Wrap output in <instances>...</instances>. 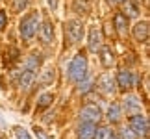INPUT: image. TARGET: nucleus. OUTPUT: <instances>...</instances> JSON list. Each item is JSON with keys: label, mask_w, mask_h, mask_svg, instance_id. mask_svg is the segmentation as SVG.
Here are the masks:
<instances>
[{"label": "nucleus", "mask_w": 150, "mask_h": 139, "mask_svg": "<svg viewBox=\"0 0 150 139\" xmlns=\"http://www.w3.org/2000/svg\"><path fill=\"white\" fill-rule=\"evenodd\" d=\"M67 72H69V78L74 84H80L82 80H85V76H87V57L83 54H76L72 57V61L69 63Z\"/></svg>", "instance_id": "obj_1"}, {"label": "nucleus", "mask_w": 150, "mask_h": 139, "mask_svg": "<svg viewBox=\"0 0 150 139\" xmlns=\"http://www.w3.org/2000/svg\"><path fill=\"white\" fill-rule=\"evenodd\" d=\"M37 26H39V13L37 11H32L28 13L26 17H22L21 24H19V32H21V37L24 41H32L33 35L37 32Z\"/></svg>", "instance_id": "obj_2"}, {"label": "nucleus", "mask_w": 150, "mask_h": 139, "mask_svg": "<svg viewBox=\"0 0 150 139\" xmlns=\"http://www.w3.org/2000/svg\"><path fill=\"white\" fill-rule=\"evenodd\" d=\"M80 119H82V123L96 124L102 119V109L96 106V104H85V106L80 109Z\"/></svg>", "instance_id": "obj_3"}, {"label": "nucleus", "mask_w": 150, "mask_h": 139, "mask_svg": "<svg viewBox=\"0 0 150 139\" xmlns=\"http://www.w3.org/2000/svg\"><path fill=\"white\" fill-rule=\"evenodd\" d=\"M82 35H83L82 22H78V21H67L65 22V37L71 45L78 43L80 39H82Z\"/></svg>", "instance_id": "obj_4"}, {"label": "nucleus", "mask_w": 150, "mask_h": 139, "mask_svg": "<svg viewBox=\"0 0 150 139\" xmlns=\"http://www.w3.org/2000/svg\"><path fill=\"white\" fill-rule=\"evenodd\" d=\"M130 128L137 134V137H146L148 135V119L143 113L132 115L130 117Z\"/></svg>", "instance_id": "obj_5"}, {"label": "nucleus", "mask_w": 150, "mask_h": 139, "mask_svg": "<svg viewBox=\"0 0 150 139\" xmlns=\"http://www.w3.org/2000/svg\"><path fill=\"white\" fill-rule=\"evenodd\" d=\"M115 85H117L119 89H122V91L132 89V87L135 85V76H134V72L128 71V69H122V71H119L117 80H115Z\"/></svg>", "instance_id": "obj_6"}, {"label": "nucleus", "mask_w": 150, "mask_h": 139, "mask_svg": "<svg viewBox=\"0 0 150 139\" xmlns=\"http://www.w3.org/2000/svg\"><path fill=\"white\" fill-rule=\"evenodd\" d=\"M120 108H122L130 117H132V115L141 113V100H139V96H137V95H126Z\"/></svg>", "instance_id": "obj_7"}, {"label": "nucleus", "mask_w": 150, "mask_h": 139, "mask_svg": "<svg viewBox=\"0 0 150 139\" xmlns=\"http://www.w3.org/2000/svg\"><path fill=\"white\" fill-rule=\"evenodd\" d=\"M98 89H100V93H104V95H113V93L117 91L115 78H113L109 72L100 74V78H98Z\"/></svg>", "instance_id": "obj_8"}, {"label": "nucleus", "mask_w": 150, "mask_h": 139, "mask_svg": "<svg viewBox=\"0 0 150 139\" xmlns=\"http://www.w3.org/2000/svg\"><path fill=\"white\" fill-rule=\"evenodd\" d=\"M102 41H104L102 39V30L93 26L89 30V50L91 52H98L102 48Z\"/></svg>", "instance_id": "obj_9"}, {"label": "nucleus", "mask_w": 150, "mask_h": 139, "mask_svg": "<svg viewBox=\"0 0 150 139\" xmlns=\"http://www.w3.org/2000/svg\"><path fill=\"white\" fill-rule=\"evenodd\" d=\"M39 37H41L43 45H50L54 41V26H52L50 21H45L41 28H39Z\"/></svg>", "instance_id": "obj_10"}, {"label": "nucleus", "mask_w": 150, "mask_h": 139, "mask_svg": "<svg viewBox=\"0 0 150 139\" xmlns=\"http://www.w3.org/2000/svg\"><path fill=\"white\" fill-rule=\"evenodd\" d=\"M108 121L111 124H117L122 121V108H120L119 102H111L108 108Z\"/></svg>", "instance_id": "obj_11"}, {"label": "nucleus", "mask_w": 150, "mask_h": 139, "mask_svg": "<svg viewBox=\"0 0 150 139\" xmlns=\"http://www.w3.org/2000/svg\"><path fill=\"white\" fill-rule=\"evenodd\" d=\"M95 130H96V124H91V123H80L78 126V139H93L95 137Z\"/></svg>", "instance_id": "obj_12"}, {"label": "nucleus", "mask_w": 150, "mask_h": 139, "mask_svg": "<svg viewBox=\"0 0 150 139\" xmlns=\"http://www.w3.org/2000/svg\"><path fill=\"white\" fill-rule=\"evenodd\" d=\"M134 37L137 41H143V43L148 39V22L146 21H139L134 26Z\"/></svg>", "instance_id": "obj_13"}, {"label": "nucleus", "mask_w": 150, "mask_h": 139, "mask_svg": "<svg viewBox=\"0 0 150 139\" xmlns=\"http://www.w3.org/2000/svg\"><path fill=\"white\" fill-rule=\"evenodd\" d=\"M113 24H115V30H117L119 35H126L128 32V19L124 17V13H117L113 17Z\"/></svg>", "instance_id": "obj_14"}, {"label": "nucleus", "mask_w": 150, "mask_h": 139, "mask_svg": "<svg viewBox=\"0 0 150 139\" xmlns=\"http://www.w3.org/2000/svg\"><path fill=\"white\" fill-rule=\"evenodd\" d=\"M33 82H35V72H30V71H24L19 78V85L22 91H30Z\"/></svg>", "instance_id": "obj_15"}, {"label": "nucleus", "mask_w": 150, "mask_h": 139, "mask_svg": "<svg viewBox=\"0 0 150 139\" xmlns=\"http://www.w3.org/2000/svg\"><path fill=\"white\" fill-rule=\"evenodd\" d=\"M54 78H56V69L52 65H48V67L43 69L41 76H39V84H41V85H52Z\"/></svg>", "instance_id": "obj_16"}, {"label": "nucleus", "mask_w": 150, "mask_h": 139, "mask_svg": "<svg viewBox=\"0 0 150 139\" xmlns=\"http://www.w3.org/2000/svg\"><path fill=\"white\" fill-rule=\"evenodd\" d=\"M39 65H41V56H39V54H30L26 57V61H24V71L35 72Z\"/></svg>", "instance_id": "obj_17"}, {"label": "nucleus", "mask_w": 150, "mask_h": 139, "mask_svg": "<svg viewBox=\"0 0 150 139\" xmlns=\"http://www.w3.org/2000/svg\"><path fill=\"white\" fill-rule=\"evenodd\" d=\"M100 60H102V65L104 67H111L113 63H115V56H113V52L111 48H100Z\"/></svg>", "instance_id": "obj_18"}, {"label": "nucleus", "mask_w": 150, "mask_h": 139, "mask_svg": "<svg viewBox=\"0 0 150 139\" xmlns=\"http://www.w3.org/2000/svg\"><path fill=\"white\" fill-rule=\"evenodd\" d=\"M113 130L109 128V126H98V128L95 130V137L93 139H113Z\"/></svg>", "instance_id": "obj_19"}, {"label": "nucleus", "mask_w": 150, "mask_h": 139, "mask_svg": "<svg viewBox=\"0 0 150 139\" xmlns=\"http://www.w3.org/2000/svg\"><path fill=\"white\" fill-rule=\"evenodd\" d=\"M52 100H54V95H52V93H43V95L37 98V108L39 109L48 108L50 104H52Z\"/></svg>", "instance_id": "obj_20"}, {"label": "nucleus", "mask_w": 150, "mask_h": 139, "mask_svg": "<svg viewBox=\"0 0 150 139\" xmlns=\"http://www.w3.org/2000/svg\"><path fill=\"white\" fill-rule=\"evenodd\" d=\"M93 85H95L93 78H85V80H82V82L78 84V93H82V95H87L89 91H93Z\"/></svg>", "instance_id": "obj_21"}, {"label": "nucleus", "mask_w": 150, "mask_h": 139, "mask_svg": "<svg viewBox=\"0 0 150 139\" xmlns=\"http://www.w3.org/2000/svg\"><path fill=\"white\" fill-rule=\"evenodd\" d=\"M126 4V8H124V17L126 19H130V17H137V13H139V11H137V6H134L132 2H124Z\"/></svg>", "instance_id": "obj_22"}, {"label": "nucleus", "mask_w": 150, "mask_h": 139, "mask_svg": "<svg viewBox=\"0 0 150 139\" xmlns=\"http://www.w3.org/2000/svg\"><path fill=\"white\" fill-rule=\"evenodd\" d=\"M120 139H139V137H137V134L128 126V128H122V130H120Z\"/></svg>", "instance_id": "obj_23"}, {"label": "nucleus", "mask_w": 150, "mask_h": 139, "mask_svg": "<svg viewBox=\"0 0 150 139\" xmlns=\"http://www.w3.org/2000/svg\"><path fill=\"white\" fill-rule=\"evenodd\" d=\"M28 2H30V0H15V2H13V11L21 13V11L28 6Z\"/></svg>", "instance_id": "obj_24"}, {"label": "nucleus", "mask_w": 150, "mask_h": 139, "mask_svg": "<svg viewBox=\"0 0 150 139\" xmlns=\"http://www.w3.org/2000/svg\"><path fill=\"white\" fill-rule=\"evenodd\" d=\"M15 134H17V137H19V139H30L28 132H26V130H22L21 126H17V128H15Z\"/></svg>", "instance_id": "obj_25"}, {"label": "nucleus", "mask_w": 150, "mask_h": 139, "mask_svg": "<svg viewBox=\"0 0 150 139\" xmlns=\"http://www.w3.org/2000/svg\"><path fill=\"white\" fill-rule=\"evenodd\" d=\"M6 24H8V15H6L4 11H0V32L6 28Z\"/></svg>", "instance_id": "obj_26"}, {"label": "nucleus", "mask_w": 150, "mask_h": 139, "mask_svg": "<svg viewBox=\"0 0 150 139\" xmlns=\"http://www.w3.org/2000/svg\"><path fill=\"white\" fill-rule=\"evenodd\" d=\"M33 130H35V135H37L39 139H48V135H47V134H43V132H41V128H37V126H35Z\"/></svg>", "instance_id": "obj_27"}, {"label": "nucleus", "mask_w": 150, "mask_h": 139, "mask_svg": "<svg viewBox=\"0 0 150 139\" xmlns=\"http://www.w3.org/2000/svg\"><path fill=\"white\" fill-rule=\"evenodd\" d=\"M109 4H113V6H117V4H124V2H128V0H108Z\"/></svg>", "instance_id": "obj_28"}, {"label": "nucleus", "mask_w": 150, "mask_h": 139, "mask_svg": "<svg viewBox=\"0 0 150 139\" xmlns=\"http://www.w3.org/2000/svg\"><path fill=\"white\" fill-rule=\"evenodd\" d=\"M48 6L52 9H56V6H57V0H48Z\"/></svg>", "instance_id": "obj_29"}]
</instances>
